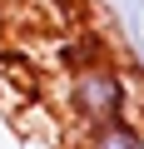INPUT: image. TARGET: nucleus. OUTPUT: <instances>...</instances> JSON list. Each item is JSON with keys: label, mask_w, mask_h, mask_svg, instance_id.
<instances>
[{"label": "nucleus", "mask_w": 144, "mask_h": 149, "mask_svg": "<svg viewBox=\"0 0 144 149\" xmlns=\"http://www.w3.org/2000/svg\"><path fill=\"white\" fill-rule=\"evenodd\" d=\"M60 104H65L70 124H99V119H114V114H134L139 90H134V74L119 60L95 55V60H80L65 74Z\"/></svg>", "instance_id": "obj_1"}, {"label": "nucleus", "mask_w": 144, "mask_h": 149, "mask_svg": "<svg viewBox=\"0 0 144 149\" xmlns=\"http://www.w3.org/2000/svg\"><path fill=\"white\" fill-rule=\"evenodd\" d=\"M75 149H144V119L114 114V119H99V124H80Z\"/></svg>", "instance_id": "obj_2"}, {"label": "nucleus", "mask_w": 144, "mask_h": 149, "mask_svg": "<svg viewBox=\"0 0 144 149\" xmlns=\"http://www.w3.org/2000/svg\"><path fill=\"white\" fill-rule=\"evenodd\" d=\"M0 149H55V134L50 129H30L15 109L0 104Z\"/></svg>", "instance_id": "obj_3"}]
</instances>
